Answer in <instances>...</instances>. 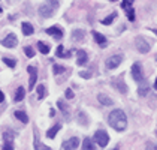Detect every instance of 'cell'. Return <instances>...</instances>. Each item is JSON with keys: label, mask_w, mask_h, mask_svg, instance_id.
<instances>
[{"label": "cell", "mask_w": 157, "mask_h": 150, "mask_svg": "<svg viewBox=\"0 0 157 150\" xmlns=\"http://www.w3.org/2000/svg\"><path fill=\"white\" fill-rule=\"evenodd\" d=\"M132 77L136 83H142L144 81V72H142V66L141 63H133L132 66Z\"/></svg>", "instance_id": "obj_5"}, {"label": "cell", "mask_w": 157, "mask_h": 150, "mask_svg": "<svg viewBox=\"0 0 157 150\" xmlns=\"http://www.w3.org/2000/svg\"><path fill=\"white\" fill-rule=\"evenodd\" d=\"M93 38L96 39V42L99 45H102V47H105L106 45V38L103 36L102 33H99V32H93Z\"/></svg>", "instance_id": "obj_15"}, {"label": "cell", "mask_w": 157, "mask_h": 150, "mask_svg": "<svg viewBox=\"0 0 157 150\" xmlns=\"http://www.w3.org/2000/svg\"><path fill=\"white\" fill-rule=\"evenodd\" d=\"M76 65H79V66H82V65H85V63L88 62V56H87V53L82 50L78 51V54H76Z\"/></svg>", "instance_id": "obj_13"}, {"label": "cell", "mask_w": 157, "mask_h": 150, "mask_svg": "<svg viewBox=\"0 0 157 150\" xmlns=\"http://www.w3.org/2000/svg\"><path fill=\"white\" fill-rule=\"evenodd\" d=\"M121 60H123V56H121V54H114V56H111V57L106 59L105 65H106L108 69H115L117 66H120Z\"/></svg>", "instance_id": "obj_6"}, {"label": "cell", "mask_w": 157, "mask_h": 150, "mask_svg": "<svg viewBox=\"0 0 157 150\" xmlns=\"http://www.w3.org/2000/svg\"><path fill=\"white\" fill-rule=\"evenodd\" d=\"M60 129H61V125H60V123H56L52 128H49L48 131H47V137H48V138H54L56 135H57V132H59Z\"/></svg>", "instance_id": "obj_14"}, {"label": "cell", "mask_w": 157, "mask_h": 150, "mask_svg": "<svg viewBox=\"0 0 157 150\" xmlns=\"http://www.w3.org/2000/svg\"><path fill=\"white\" fill-rule=\"evenodd\" d=\"M82 150H96L93 141H91L90 138H85L84 140V143H82Z\"/></svg>", "instance_id": "obj_19"}, {"label": "cell", "mask_w": 157, "mask_h": 150, "mask_svg": "<svg viewBox=\"0 0 157 150\" xmlns=\"http://www.w3.org/2000/svg\"><path fill=\"white\" fill-rule=\"evenodd\" d=\"M135 47H136V50L139 51V53H148V51L151 50V44H150V41L147 39L145 36H136L135 38Z\"/></svg>", "instance_id": "obj_3"}, {"label": "cell", "mask_w": 157, "mask_h": 150, "mask_svg": "<svg viewBox=\"0 0 157 150\" xmlns=\"http://www.w3.org/2000/svg\"><path fill=\"white\" fill-rule=\"evenodd\" d=\"M3 101H5V95H3V92L0 90V104H2Z\"/></svg>", "instance_id": "obj_38"}, {"label": "cell", "mask_w": 157, "mask_h": 150, "mask_svg": "<svg viewBox=\"0 0 157 150\" xmlns=\"http://www.w3.org/2000/svg\"><path fill=\"white\" fill-rule=\"evenodd\" d=\"M13 116H15L20 122H23V123H29V116H27L24 111H15L13 112Z\"/></svg>", "instance_id": "obj_17"}, {"label": "cell", "mask_w": 157, "mask_h": 150, "mask_svg": "<svg viewBox=\"0 0 157 150\" xmlns=\"http://www.w3.org/2000/svg\"><path fill=\"white\" fill-rule=\"evenodd\" d=\"M3 150H13V146L11 143H5V146H3Z\"/></svg>", "instance_id": "obj_37"}, {"label": "cell", "mask_w": 157, "mask_h": 150, "mask_svg": "<svg viewBox=\"0 0 157 150\" xmlns=\"http://www.w3.org/2000/svg\"><path fill=\"white\" fill-rule=\"evenodd\" d=\"M36 90H37V98H39V99H44V98H45V95H47V92H45V86H44V84H39Z\"/></svg>", "instance_id": "obj_24"}, {"label": "cell", "mask_w": 157, "mask_h": 150, "mask_svg": "<svg viewBox=\"0 0 157 150\" xmlns=\"http://www.w3.org/2000/svg\"><path fill=\"white\" fill-rule=\"evenodd\" d=\"M72 39H75V41H82L84 39V30H73L72 32Z\"/></svg>", "instance_id": "obj_22"}, {"label": "cell", "mask_w": 157, "mask_h": 150, "mask_svg": "<svg viewBox=\"0 0 157 150\" xmlns=\"http://www.w3.org/2000/svg\"><path fill=\"white\" fill-rule=\"evenodd\" d=\"M145 150H157V146L154 143H151V141H148L147 144H145Z\"/></svg>", "instance_id": "obj_32"}, {"label": "cell", "mask_w": 157, "mask_h": 150, "mask_svg": "<svg viewBox=\"0 0 157 150\" xmlns=\"http://www.w3.org/2000/svg\"><path fill=\"white\" fill-rule=\"evenodd\" d=\"M114 150H120V147H118V146H117V147H115V149H114Z\"/></svg>", "instance_id": "obj_40"}, {"label": "cell", "mask_w": 157, "mask_h": 150, "mask_svg": "<svg viewBox=\"0 0 157 150\" xmlns=\"http://www.w3.org/2000/svg\"><path fill=\"white\" fill-rule=\"evenodd\" d=\"M156 135H157V131H156Z\"/></svg>", "instance_id": "obj_42"}, {"label": "cell", "mask_w": 157, "mask_h": 150, "mask_svg": "<svg viewBox=\"0 0 157 150\" xmlns=\"http://www.w3.org/2000/svg\"><path fill=\"white\" fill-rule=\"evenodd\" d=\"M45 32H47V35H51V36H54L56 39H60V38H63V30H61L60 27H56V26L48 27Z\"/></svg>", "instance_id": "obj_11"}, {"label": "cell", "mask_w": 157, "mask_h": 150, "mask_svg": "<svg viewBox=\"0 0 157 150\" xmlns=\"http://www.w3.org/2000/svg\"><path fill=\"white\" fill-rule=\"evenodd\" d=\"M57 107H59L61 111L64 112V117H66V120H69L71 117H69V111H67V107H66V104H64V102H63V101L60 99L59 102H57Z\"/></svg>", "instance_id": "obj_20"}, {"label": "cell", "mask_w": 157, "mask_h": 150, "mask_svg": "<svg viewBox=\"0 0 157 150\" xmlns=\"http://www.w3.org/2000/svg\"><path fill=\"white\" fill-rule=\"evenodd\" d=\"M156 60H157V57H156Z\"/></svg>", "instance_id": "obj_43"}, {"label": "cell", "mask_w": 157, "mask_h": 150, "mask_svg": "<svg viewBox=\"0 0 157 150\" xmlns=\"http://www.w3.org/2000/svg\"><path fill=\"white\" fill-rule=\"evenodd\" d=\"M126 14H127V18H129V21H135V11H133V6L132 8H127V9H124Z\"/></svg>", "instance_id": "obj_27"}, {"label": "cell", "mask_w": 157, "mask_h": 150, "mask_svg": "<svg viewBox=\"0 0 157 150\" xmlns=\"http://www.w3.org/2000/svg\"><path fill=\"white\" fill-rule=\"evenodd\" d=\"M154 89L157 90V78H156V81H154Z\"/></svg>", "instance_id": "obj_39"}, {"label": "cell", "mask_w": 157, "mask_h": 150, "mask_svg": "<svg viewBox=\"0 0 157 150\" xmlns=\"http://www.w3.org/2000/svg\"><path fill=\"white\" fill-rule=\"evenodd\" d=\"M17 44H18V39H17V36L13 33L6 35L3 38V41H2V45L6 47V48H13V47H17Z\"/></svg>", "instance_id": "obj_8"}, {"label": "cell", "mask_w": 157, "mask_h": 150, "mask_svg": "<svg viewBox=\"0 0 157 150\" xmlns=\"http://www.w3.org/2000/svg\"><path fill=\"white\" fill-rule=\"evenodd\" d=\"M33 26L30 24V23H23V33H24L25 36H30V35H33Z\"/></svg>", "instance_id": "obj_18"}, {"label": "cell", "mask_w": 157, "mask_h": 150, "mask_svg": "<svg viewBox=\"0 0 157 150\" xmlns=\"http://www.w3.org/2000/svg\"><path fill=\"white\" fill-rule=\"evenodd\" d=\"M94 141H96L97 144L100 146V147H106V144H108L109 141V137L108 134H106V131H96L94 132Z\"/></svg>", "instance_id": "obj_4"}, {"label": "cell", "mask_w": 157, "mask_h": 150, "mask_svg": "<svg viewBox=\"0 0 157 150\" xmlns=\"http://www.w3.org/2000/svg\"><path fill=\"white\" fill-rule=\"evenodd\" d=\"M66 98H67V99H72L73 98V92L71 90V89H67V90H66Z\"/></svg>", "instance_id": "obj_36"}, {"label": "cell", "mask_w": 157, "mask_h": 150, "mask_svg": "<svg viewBox=\"0 0 157 150\" xmlns=\"http://www.w3.org/2000/svg\"><path fill=\"white\" fill-rule=\"evenodd\" d=\"M111 84H112V87L115 89V90H118L123 95L127 93V86H126V83L123 81V78H120V77H115V78L111 81Z\"/></svg>", "instance_id": "obj_7"}, {"label": "cell", "mask_w": 157, "mask_h": 150, "mask_svg": "<svg viewBox=\"0 0 157 150\" xmlns=\"http://www.w3.org/2000/svg\"><path fill=\"white\" fill-rule=\"evenodd\" d=\"M27 72L30 74V81H29V89L32 90V89L35 87V84H36V80H37V69L35 66H29L27 68Z\"/></svg>", "instance_id": "obj_10"}, {"label": "cell", "mask_w": 157, "mask_h": 150, "mask_svg": "<svg viewBox=\"0 0 157 150\" xmlns=\"http://www.w3.org/2000/svg\"><path fill=\"white\" fill-rule=\"evenodd\" d=\"M61 72H64V68L60 66V65H54V74H61Z\"/></svg>", "instance_id": "obj_33"}, {"label": "cell", "mask_w": 157, "mask_h": 150, "mask_svg": "<svg viewBox=\"0 0 157 150\" xmlns=\"http://www.w3.org/2000/svg\"><path fill=\"white\" fill-rule=\"evenodd\" d=\"M78 146H79V140H78L76 137L69 138V140H66V141L61 144L63 150H75Z\"/></svg>", "instance_id": "obj_9"}, {"label": "cell", "mask_w": 157, "mask_h": 150, "mask_svg": "<svg viewBox=\"0 0 157 150\" xmlns=\"http://www.w3.org/2000/svg\"><path fill=\"white\" fill-rule=\"evenodd\" d=\"M37 135L35 137V150H52V149H49L48 146H45V144H42L39 140H37Z\"/></svg>", "instance_id": "obj_21"}, {"label": "cell", "mask_w": 157, "mask_h": 150, "mask_svg": "<svg viewBox=\"0 0 157 150\" xmlns=\"http://www.w3.org/2000/svg\"><path fill=\"white\" fill-rule=\"evenodd\" d=\"M37 48H39V51H40L42 54H48L49 53V45L44 44L42 41H39V42H37Z\"/></svg>", "instance_id": "obj_23"}, {"label": "cell", "mask_w": 157, "mask_h": 150, "mask_svg": "<svg viewBox=\"0 0 157 150\" xmlns=\"http://www.w3.org/2000/svg\"><path fill=\"white\" fill-rule=\"evenodd\" d=\"M57 6H59V2H48V3L40 5L39 9H37V12H39V15H40L42 18H49V17L54 15Z\"/></svg>", "instance_id": "obj_2"}, {"label": "cell", "mask_w": 157, "mask_h": 150, "mask_svg": "<svg viewBox=\"0 0 157 150\" xmlns=\"http://www.w3.org/2000/svg\"><path fill=\"white\" fill-rule=\"evenodd\" d=\"M148 86L145 84V86H139V89H138V93H139V96H147L148 95Z\"/></svg>", "instance_id": "obj_26"}, {"label": "cell", "mask_w": 157, "mask_h": 150, "mask_svg": "<svg viewBox=\"0 0 157 150\" xmlns=\"http://www.w3.org/2000/svg\"><path fill=\"white\" fill-rule=\"evenodd\" d=\"M108 123L115 131H124L127 128V117L123 110H114L109 112L108 116Z\"/></svg>", "instance_id": "obj_1"}, {"label": "cell", "mask_w": 157, "mask_h": 150, "mask_svg": "<svg viewBox=\"0 0 157 150\" xmlns=\"http://www.w3.org/2000/svg\"><path fill=\"white\" fill-rule=\"evenodd\" d=\"M24 95H25V89L24 87H18L17 89V93H15V96H13V101L15 102H20V101L24 99Z\"/></svg>", "instance_id": "obj_16"}, {"label": "cell", "mask_w": 157, "mask_h": 150, "mask_svg": "<svg viewBox=\"0 0 157 150\" xmlns=\"http://www.w3.org/2000/svg\"><path fill=\"white\" fill-rule=\"evenodd\" d=\"M117 17V12H112L109 17H106V18H103L102 20V24H105V26H108V24H111L112 21H114V18Z\"/></svg>", "instance_id": "obj_25"}, {"label": "cell", "mask_w": 157, "mask_h": 150, "mask_svg": "<svg viewBox=\"0 0 157 150\" xmlns=\"http://www.w3.org/2000/svg\"><path fill=\"white\" fill-rule=\"evenodd\" d=\"M24 53H25V56L27 57H35V50L32 48V47H24Z\"/></svg>", "instance_id": "obj_29"}, {"label": "cell", "mask_w": 157, "mask_h": 150, "mask_svg": "<svg viewBox=\"0 0 157 150\" xmlns=\"http://www.w3.org/2000/svg\"><path fill=\"white\" fill-rule=\"evenodd\" d=\"M0 14H2V6H0Z\"/></svg>", "instance_id": "obj_41"}, {"label": "cell", "mask_w": 157, "mask_h": 150, "mask_svg": "<svg viewBox=\"0 0 157 150\" xmlns=\"http://www.w3.org/2000/svg\"><path fill=\"white\" fill-rule=\"evenodd\" d=\"M97 101H99L102 105H105V107H109V105H112V104H114L112 98L108 96V95H105V93H99V95H97Z\"/></svg>", "instance_id": "obj_12"}, {"label": "cell", "mask_w": 157, "mask_h": 150, "mask_svg": "<svg viewBox=\"0 0 157 150\" xmlns=\"http://www.w3.org/2000/svg\"><path fill=\"white\" fill-rule=\"evenodd\" d=\"M79 75H81L82 78H90V77H91V72H88V71H81Z\"/></svg>", "instance_id": "obj_35"}, {"label": "cell", "mask_w": 157, "mask_h": 150, "mask_svg": "<svg viewBox=\"0 0 157 150\" xmlns=\"http://www.w3.org/2000/svg\"><path fill=\"white\" fill-rule=\"evenodd\" d=\"M69 54H71V53H64L63 45H60V47L57 48V57H69Z\"/></svg>", "instance_id": "obj_28"}, {"label": "cell", "mask_w": 157, "mask_h": 150, "mask_svg": "<svg viewBox=\"0 0 157 150\" xmlns=\"http://www.w3.org/2000/svg\"><path fill=\"white\" fill-rule=\"evenodd\" d=\"M133 3L132 2H129V0H124V2H121V8L123 9H127V8H132Z\"/></svg>", "instance_id": "obj_34"}, {"label": "cell", "mask_w": 157, "mask_h": 150, "mask_svg": "<svg viewBox=\"0 0 157 150\" xmlns=\"http://www.w3.org/2000/svg\"><path fill=\"white\" fill-rule=\"evenodd\" d=\"M3 62L6 63L8 66H11V68H13V66L17 65V62H15L13 59H8V57H3Z\"/></svg>", "instance_id": "obj_31"}, {"label": "cell", "mask_w": 157, "mask_h": 150, "mask_svg": "<svg viewBox=\"0 0 157 150\" xmlns=\"http://www.w3.org/2000/svg\"><path fill=\"white\" fill-rule=\"evenodd\" d=\"M13 135H15V134H12L11 131H5V143H9L13 138Z\"/></svg>", "instance_id": "obj_30"}]
</instances>
